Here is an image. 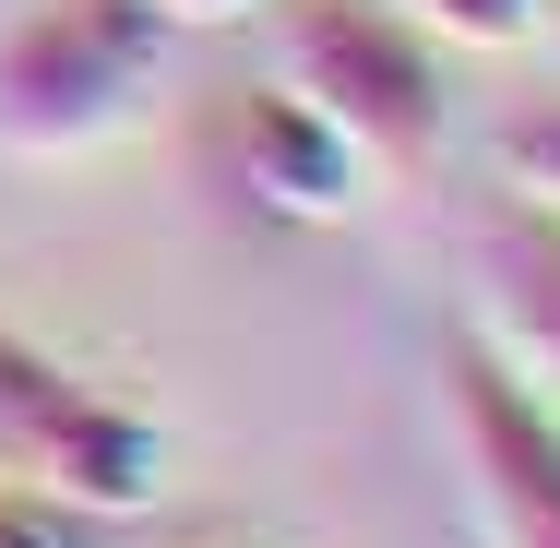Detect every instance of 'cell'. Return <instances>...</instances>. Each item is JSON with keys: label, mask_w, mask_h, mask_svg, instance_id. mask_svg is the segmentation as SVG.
Here are the masks:
<instances>
[{"label": "cell", "mask_w": 560, "mask_h": 548, "mask_svg": "<svg viewBox=\"0 0 560 548\" xmlns=\"http://www.w3.org/2000/svg\"><path fill=\"white\" fill-rule=\"evenodd\" d=\"M167 12L155 0H48L0 36V143L24 155H84L108 143L131 84L155 72Z\"/></svg>", "instance_id": "7a4b0ae2"}, {"label": "cell", "mask_w": 560, "mask_h": 548, "mask_svg": "<svg viewBox=\"0 0 560 548\" xmlns=\"http://www.w3.org/2000/svg\"><path fill=\"white\" fill-rule=\"evenodd\" d=\"M477 299H489V346L525 370V382H560V203H489L477 226Z\"/></svg>", "instance_id": "5b68a950"}, {"label": "cell", "mask_w": 560, "mask_h": 548, "mask_svg": "<svg viewBox=\"0 0 560 548\" xmlns=\"http://www.w3.org/2000/svg\"><path fill=\"white\" fill-rule=\"evenodd\" d=\"M442 394H453V441H465L489 537L501 548H560V406L489 334H453L442 346Z\"/></svg>", "instance_id": "3957f363"}, {"label": "cell", "mask_w": 560, "mask_h": 548, "mask_svg": "<svg viewBox=\"0 0 560 548\" xmlns=\"http://www.w3.org/2000/svg\"><path fill=\"white\" fill-rule=\"evenodd\" d=\"M226 131H238V167H250V203H275V215H299V226H346L382 191L370 155H358L299 84H250V96L226 108Z\"/></svg>", "instance_id": "277c9868"}, {"label": "cell", "mask_w": 560, "mask_h": 548, "mask_svg": "<svg viewBox=\"0 0 560 548\" xmlns=\"http://www.w3.org/2000/svg\"><path fill=\"white\" fill-rule=\"evenodd\" d=\"M167 24H226V12H250V0H155Z\"/></svg>", "instance_id": "8fae6325"}, {"label": "cell", "mask_w": 560, "mask_h": 548, "mask_svg": "<svg viewBox=\"0 0 560 548\" xmlns=\"http://www.w3.org/2000/svg\"><path fill=\"white\" fill-rule=\"evenodd\" d=\"M0 548H119L108 513L60 501V489H0Z\"/></svg>", "instance_id": "9c48e42d"}, {"label": "cell", "mask_w": 560, "mask_h": 548, "mask_svg": "<svg viewBox=\"0 0 560 548\" xmlns=\"http://www.w3.org/2000/svg\"><path fill=\"white\" fill-rule=\"evenodd\" d=\"M275 72L370 155V179H418L442 155V60L382 0H287L275 12Z\"/></svg>", "instance_id": "6da1fadb"}, {"label": "cell", "mask_w": 560, "mask_h": 548, "mask_svg": "<svg viewBox=\"0 0 560 548\" xmlns=\"http://www.w3.org/2000/svg\"><path fill=\"white\" fill-rule=\"evenodd\" d=\"M406 12H418L430 36H453V48H525L549 0H406Z\"/></svg>", "instance_id": "30bf717a"}, {"label": "cell", "mask_w": 560, "mask_h": 548, "mask_svg": "<svg viewBox=\"0 0 560 548\" xmlns=\"http://www.w3.org/2000/svg\"><path fill=\"white\" fill-rule=\"evenodd\" d=\"M489 167H501V191H525V203H560V96L549 108H513L489 131Z\"/></svg>", "instance_id": "ba28073f"}, {"label": "cell", "mask_w": 560, "mask_h": 548, "mask_svg": "<svg viewBox=\"0 0 560 548\" xmlns=\"http://www.w3.org/2000/svg\"><path fill=\"white\" fill-rule=\"evenodd\" d=\"M36 489H60V501H84V513H108V525H131V513H155V489H167V441L143 430L119 394H72V418L36 441V465H24Z\"/></svg>", "instance_id": "8992f818"}, {"label": "cell", "mask_w": 560, "mask_h": 548, "mask_svg": "<svg viewBox=\"0 0 560 548\" xmlns=\"http://www.w3.org/2000/svg\"><path fill=\"white\" fill-rule=\"evenodd\" d=\"M72 394H84V382H72L48 346H24V334L0 323V465H36V441L72 418Z\"/></svg>", "instance_id": "52a82bcc"}, {"label": "cell", "mask_w": 560, "mask_h": 548, "mask_svg": "<svg viewBox=\"0 0 560 548\" xmlns=\"http://www.w3.org/2000/svg\"><path fill=\"white\" fill-rule=\"evenodd\" d=\"M537 24H560V0H549V12H537Z\"/></svg>", "instance_id": "7c38bea8"}]
</instances>
